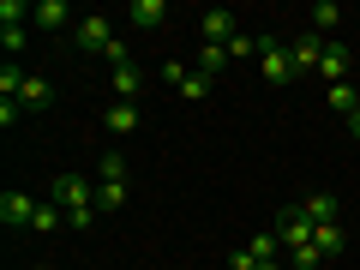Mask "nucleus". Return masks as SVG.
<instances>
[{
	"mask_svg": "<svg viewBox=\"0 0 360 270\" xmlns=\"http://www.w3.org/2000/svg\"><path fill=\"white\" fill-rule=\"evenodd\" d=\"M54 205L66 210V229H90L96 222V186L84 174H54Z\"/></svg>",
	"mask_w": 360,
	"mask_h": 270,
	"instance_id": "1",
	"label": "nucleus"
},
{
	"mask_svg": "<svg viewBox=\"0 0 360 270\" xmlns=\"http://www.w3.org/2000/svg\"><path fill=\"white\" fill-rule=\"evenodd\" d=\"M312 229H319V222L307 217V205H283L276 217H270V234H276V240H283L288 252H300V246H312Z\"/></svg>",
	"mask_w": 360,
	"mask_h": 270,
	"instance_id": "2",
	"label": "nucleus"
},
{
	"mask_svg": "<svg viewBox=\"0 0 360 270\" xmlns=\"http://www.w3.org/2000/svg\"><path fill=\"white\" fill-rule=\"evenodd\" d=\"M115 25H108V13H90V18H78V25H72V49L78 54H103V60H108V54H115Z\"/></svg>",
	"mask_w": 360,
	"mask_h": 270,
	"instance_id": "3",
	"label": "nucleus"
},
{
	"mask_svg": "<svg viewBox=\"0 0 360 270\" xmlns=\"http://www.w3.org/2000/svg\"><path fill=\"white\" fill-rule=\"evenodd\" d=\"M258 78H264V84H295V60H288V42H276V37H258Z\"/></svg>",
	"mask_w": 360,
	"mask_h": 270,
	"instance_id": "4",
	"label": "nucleus"
},
{
	"mask_svg": "<svg viewBox=\"0 0 360 270\" xmlns=\"http://www.w3.org/2000/svg\"><path fill=\"white\" fill-rule=\"evenodd\" d=\"M324 49H330V42L319 37V30H300V37H288V60H295V72H319V60H324Z\"/></svg>",
	"mask_w": 360,
	"mask_h": 270,
	"instance_id": "5",
	"label": "nucleus"
},
{
	"mask_svg": "<svg viewBox=\"0 0 360 270\" xmlns=\"http://www.w3.org/2000/svg\"><path fill=\"white\" fill-rule=\"evenodd\" d=\"M30 217H37V198L30 193H0V222L6 229H30Z\"/></svg>",
	"mask_w": 360,
	"mask_h": 270,
	"instance_id": "6",
	"label": "nucleus"
},
{
	"mask_svg": "<svg viewBox=\"0 0 360 270\" xmlns=\"http://www.w3.org/2000/svg\"><path fill=\"white\" fill-rule=\"evenodd\" d=\"M108 78H115V103H139V90H144V72L139 66H108Z\"/></svg>",
	"mask_w": 360,
	"mask_h": 270,
	"instance_id": "7",
	"label": "nucleus"
},
{
	"mask_svg": "<svg viewBox=\"0 0 360 270\" xmlns=\"http://www.w3.org/2000/svg\"><path fill=\"white\" fill-rule=\"evenodd\" d=\"M168 18V6L162 0H127V25H139V30H156Z\"/></svg>",
	"mask_w": 360,
	"mask_h": 270,
	"instance_id": "8",
	"label": "nucleus"
},
{
	"mask_svg": "<svg viewBox=\"0 0 360 270\" xmlns=\"http://www.w3.org/2000/svg\"><path fill=\"white\" fill-rule=\"evenodd\" d=\"M205 42H217V49L234 42V13H229V6H210V13H205Z\"/></svg>",
	"mask_w": 360,
	"mask_h": 270,
	"instance_id": "9",
	"label": "nucleus"
},
{
	"mask_svg": "<svg viewBox=\"0 0 360 270\" xmlns=\"http://www.w3.org/2000/svg\"><path fill=\"white\" fill-rule=\"evenodd\" d=\"M18 108H25V115H42V108H49V78H30V72H25V90H18Z\"/></svg>",
	"mask_w": 360,
	"mask_h": 270,
	"instance_id": "10",
	"label": "nucleus"
},
{
	"mask_svg": "<svg viewBox=\"0 0 360 270\" xmlns=\"http://www.w3.org/2000/svg\"><path fill=\"white\" fill-rule=\"evenodd\" d=\"M66 0H37V6H30V25H42V30H60L66 25Z\"/></svg>",
	"mask_w": 360,
	"mask_h": 270,
	"instance_id": "11",
	"label": "nucleus"
},
{
	"mask_svg": "<svg viewBox=\"0 0 360 270\" xmlns=\"http://www.w3.org/2000/svg\"><path fill=\"white\" fill-rule=\"evenodd\" d=\"M103 120H108V132H115V139H127V132L139 127V103H115Z\"/></svg>",
	"mask_w": 360,
	"mask_h": 270,
	"instance_id": "12",
	"label": "nucleus"
},
{
	"mask_svg": "<svg viewBox=\"0 0 360 270\" xmlns=\"http://www.w3.org/2000/svg\"><path fill=\"white\" fill-rule=\"evenodd\" d=\"M319 72L330 78V84H342V78H348V49H342V42H330V49H324V60H319Z\"/></svg>",
	"mask_w": 360,
	"mask_h": 270,
	"instance_id": "13",
	"label": "nucleus"
},
{
	"mask_svg": "<svg viewBox=\"0 0 360 270\" xmlns=\"http://www.w3.org/2000/svg\"><path fill=\"white\" fill-rule=\"evenodd\" d=\"M307 18H312V30H319V37H330V30L342 25V6H336V0H319V6H312Z\"/></svg>",
	"mask_w": 360,
	"mask_h": 270,
	"instance_id": "14",
	"label": "nucleus"
},
{
	"mask_svg": "<svg viewBox=\"0 0 360 270\" xmlns=\"http://www.w3.org/2000/svg\"><path fill=\"white\" fill-rule=\"evenodd\" d=\"M312 246H319L324 258H336L342 252V222H319V229H312Z\"/></svg>",
	"mask_w": 360,
	"mask_h": 270,
	"instance_id": "15",
	"label": "nucleus"
},
{
	"mask_svg": "<svg viewBox=\"0 0 360 270\" xmlns=\"http://www.w3.org/2000/svg\"><path fill=\"white\" fill-rule=\"evenodd\" d=\"M307 217H312V222H336V217H342L336 193H312V198H307Z\"/></svg>",
	"mask_w": 360,
	"mask_h": 270,
	"instance_id": "16",
	"label": "nucleus"
},
{
	"mask_svg": "<svg viewBox=\"0 0 360 270\" xmlns=\"http://www.w3.org/2000/svg\"><path fill=\"white\" fill-rule=\"evenodd\" d=\"M127 205V180H96V210H120Z\"/></svg>",
	"mask_w": 360,
	"mask_h": 270,
	"instance_id": "17",
	"label": "nucleus"
},
{
	"mask_svg": "<svg viewBox=\"0 0 360 270\" xmlns=\"http://www.w3.org/2000/svg\"><path fill=\"white\" fill-rule=\"evenodd\" d=\"M222 66H229V49H217V42H205V49H198V72H205V78H217Z\"/></svg>",
	"mask_w": 360,
	"mask_h": 270,
	"instance_id": "18",
	"label": "nucleus"
},
{
	"mask_svg": "<svg viewBox=\"0 0 360 270\" xmlns=\"http://www.w3.org/2000/svg\"><path fill=\"white\" fill-rule=\"evenodd\" d=\"M330 108H336V115H354V108H360V90L354 84H330Z\"/></svg>",
	"mask_w": 360,
	"mask_h": 270,
	"instance_id": "19",
	"label": "nucleus"
},
{
	"mask_svg": "<svg viewBox=\"0 0 360 270\" xmlns=\"http://www.w3.org/2000/svg\"><path fill=\"white\" fill-rule=\"evenodd\" d=\"M127 168H132L127 156H120V150H108L103 162H96V180H127Z\"/></svg>",
	"mask_w": 360,
	"mask_h": 270,
	"instance_id": "20",
	"label": "nucleus"
},
{
	"mask_svg": "<svg viewBox=\"0 0 360 270\" xmlns=\"http://www.w3.org/2000/svg\"><path fill=\"white\" fill-rule=\"evenodd\" d=\"M60 217H66L60 205H37V217H30V229H37V234H54V229H60Z\"/></svg>",
	"mask_w": 360,
	"mask_h": 270,
	"instance_id": "21",
	"label": "nucleus"
},
{
	"mask_svg": "<svg viewBox=\"0 0 360 270\" xmlns=\"http://www.w3.org/2000/svg\"><path fill=\"white\" fill-rule=\"evenodd\" d=\"M222 49H229V60H252V54H258V37H240V30H234V42H222Z\"/></svg>",
	"mask_w": 360,
	"mask_h": 270,
	"instance_id": "22",
	"label": "nucleus"
},
{
	"mask_svg": "<svg viewBox=\"0 0 360 270\" xmlns=\"http://www.w3.org/2000/svg\"><path fill=\"white\" fill-rule=\"evenodd\" d=\"M180 96H186V103H205V96H210V78H205V72H193L186 84H180Z\"/></svg>",
	"mask_w": 360,
	"mask_h": 270,
	"instance_id": "23",
	"label": "nucleus"
},
{
	"mask_svg": "<svg viewBox=\"0 0 360 270\" xmlns=\"http://www.w3.org/2000/svg\"><path fill=\"white\" fill-rule=\"evenodd\" d=\"M288 264H295V270H319L324 252H319V246H300V252H288Z\"/></svg>",
	"mask_w": 360,
	"mask_h": 270,
	"instance_id": "24",
	"label": "nucleus"
},
{
	"mask_svg": "<svg viewBox=\"0 0 360 270\" xmlns=\"http://www.w3.org/2000/svg\"><path fill=\"white\" fill-rule=\"evenodd\" d=\"M0 42H6V54L25 49V25H0Z\"/></svg>",
	"mask_w": 360,
	"mask_h": 270,
	"instance_id": "25",
	"label": "nucleus"
},
{
	"mask_svg": "<svg viewBox=\"0 0 360 270\" xmlns=\"http://www.w3.org/2000/svg\"><path fill=\"white\" fill-rule=\"evenodd\" d=\"M229 270H258V258H252V252L240 246V252H229Z\"/></svg>",
	"mask_w": 360,
	"mask_h": 270,
	"instance_id": "26",
	"label": "nucleus"
},
{
	"mask_svg": "<svg viewBox=\"0 0 360 270\" xmlns=\"http://www.w3.org/2000/svg\"><path fill=\"white\" fill-rule=\"evenodd\" d=\"M348 139L360 144V108H354V115H348Z\"/></svg>",
	"mask_w": 360,
	"mask_h": 270,
	"instance_id": "27",
	"label": "nucleus"
},
{
	"mask_svg": "<svg viewBox=\"0 0 360 270\" xmlns=\"http://www.w3.org/2000/svg\"><path fill=\"white\" fill-rule=\"evenodd\" d=\"M258 270H283V264H276V258H270V264H258Z\"/></svg>",
	"mask_w": 360,
	"mask_h": 270,
	"instance_id": "28",
	"label": "nucleus"
},
{
	"mask_svg": "<svg viewBox=\"0 0 360 270\" xmlns=\"http://www.w3.org/2000/svg\"><path fill=\"white\" fill-rule=\"evenodd\" d=\"M30 270H49V264H30Z\"/></svg>",
	"mask_w": 360,
	"mask_h": 270,
	"instance_id": "29",
	"label": "nucleus"
}]
</instances>
